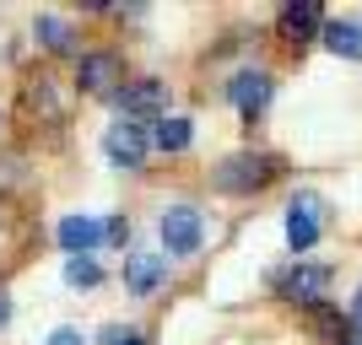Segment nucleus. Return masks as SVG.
Wrapping results in <instances>:
<instances>
[{
    "label": "nucleus",
    "instance_id": "1",
    "mask_svg": "<svg viewBox=\"0 0 362 345\" xmlns=\"http://www.w3.org/2000/svg\"><path fill=\"white\" fill-rule=\"evenodd\" d=\"M276 173H281V162H276L271 151H238V157H227V162L216 167V189H222V195H255Z\"/></svg>",
    "mask_w": 362,
    "mask_h": 345
},
{
    "label": "nucleus",
    "instance_id": "2",
    "mask_svg": "<svg viewBox=\"0 0 362 345\" xmlns=\"http://www.w3.org/2000/svg\"><path fill=\"white\" fill-rule=\"evenodd\" d=\"M157 232H163V254L168 259H184V254H195V248H200L206 222H200L195 205H168L163 216H157Z\"/></svg>",
    "mask_w": 362,
    "mask_h": 345
},
{
    "label": "nucleus",
    "instance_id": "3",
    "mask_svg": "<svg viewBox=\"0 0 362 345\" xmlns=\"http://www.w3.org/2000/svg\"><path fill=\"white\" fill-rule=\"evenodd\" d=\"M114 108H119V119H157L168 108V81H157V75L124 81V87L114 92Z\"/></svg>",
    "mask_w": 362,
    "mask_h": 345
},
{
    "label": "nucleus",
    "instance_id": "4",
    "mask_svg": "<svg viewBox=\"0 0 362 345\" xmlns=\"http://www.w3.org/2000/svg\"><path fill=\"white\" fill-rule=\"evenodd\" d=\"M319 226H325V200L303 189V195L287 205V243H292V254H308V248H314Z\"/></svg>",
    "mask_w": 362,
    "mask_h": 345
},
{
    "label": "nucleus",
    "instance_id": "5",
    "mask_svg": "<svg viewBox=\"0 0 362 345\" xmlns=\"http://www.w3.org/2000/svg\"><path fill=\"white\" fill-rule=\"evenodd\" d=\"M146 146H151V135L141 130L136 119L108 124V135H103V151H108V162H114V167H141V162H146Z\"/></svg>",
    "mask_w": 362,
    "mask_h": 345
},
{
    "label": "nucleus",
    "instance_id": "6",
    "mask_svg": "<svg viewBox=\"0 0 362 345\" xmlns=\"http://www.w3.org/2000/svg\"><path fill=\"white\" fill-rule=\"evenodd\" d=\"M325 291H330V265H292L281 275V297L303 302V308H319Z\"/></svg>",
    "mask_w": 362,
    "mask_h": 345
},
{
    "label": "nucleus",
    "instance_id": "7",
    "mask_svg": "<svg viewBox=\"0 0 362 345\" xmlns=\"http://www.w3.org/2000/svg\"><path fill=\"white\" fill-rule=\"evenodd\" d=\"M276 81L265 71H238L233 81H227V97H233V108H238L243 119H255V114H265V103H271Z\"/></svg>",
    "mask_w": 362,
    "mask_h": 345
},
{
    "label": "nucleus",
    "instance_id": "8",
    "mask_svg": "<svg viewBox=\"0 0 362 345\" xmlns=\"http://www.w3.org/2000/svg\"><path fill=\"white\" fill-rule=\"evenodd\" d=\"M76 87L81 92H114L124 87V65L119 54H81V65H76Z\"/></svg>",
    "mask_w": 362,
    "mask_h": 345
},
{
    "label": "nucleus",
    "instance_id": "9",
    "mask_svg": "<svg viewBox=\"0 0 362 345\" xmlns=\"http://www.w3.org/2000/svg\"><path fill=\"white\" fill-rule=\"evenodd\" d=\"M163 281H168V254H130L124 259V286H130V297H151Z\"/></svg>",
    "mask_w": 362,
    "mask_h": 345
},
{
    "label": "nucleus",
    "instance_id": "10",
    "mask_svg": "<svg viewBox=\"0 0 362 345\" xmlns=\"http://www.w3.org/2000/svg\"><path fill=\"white\" fill-rule=\"evenodd\" d=\"M98 243H103V222H92V216H65V222H60V248H65V259L92 254Z\"/></svg>",
    "mask_w": 362,
    "mask_h": 345
},
{
    "label": "nucleus",
    "instance_id": "11",
    "mask_svg": "<svg viewBox=\"0 0 362 345\" xmlns=\"http://www.w3.org/2000/svg\"><path fill=\"white\" fill-rule=\"evenodd\" d=\"M325 49L330 54H341V60H362V28L357 22H325Z\"/></svg>",
    "mask_w": 362,
    "mask_h": 345
},
{
    "label": "nucleus",
    "instance_id": "12",
    "mask_svg": "<svg viewBox=\"0 0 362 345\" xmlns=\"http://www.w3.org/2000/svg\"><path fill=\"white\" fill-rule=\"evenodd\" d=\"M33 38H38V44L44 49H54V54H71L76 49V32H71V22H65V16H38V22H33Z\"/></svg>",
    "mask_w": 362,
    "mask_h": 345
},
{
    "label": "nucleus",
    "instance_id": "13",
    "mask_svg": "<svg viewBox=\"0 0 362 345\" xmlns=\"http://www.w3.org/2000/svg\"><path fill=\"white\" fill-rule=\"evenodd\" d=\"M319 22H325V16H319V6H314V0L281 6V32H287V38H308V32H314Z\"/></svg>",
    "mask_w": 362,
    "mask_h": 345
},
{
    "label": "nucleus",
    "instance_id": "14",
    "mask_svg": "<svg viewBox=\"0 0 362 345\" xmlns=\"http://www.w3.org/2000/svg\"><path fill=\"white\" fill-rule=\"evenodd\" d=\"M189 140H195V124L189 119H157V130H151V146L157 151H189Z\"/></svg>",
    "mask_w": 362,
    "mask_h": 345
},
{
    "label": "nucleus",
    "instance_id": "15",
    "mask_svg": "<svg viewBox=\"0 0 362 345\" xmlns=\"http://www.w3.org/2000/svg\"><path fill=\"white\" fill-rule=\"evenodd\" d=\"M65 281L71 286H98L103 281V265H98L92 254H76V259H65Z\"/></svg>",
    "mask_w": 362,
    "mask_h": 345
},
{
    "label": "nucleus",
    "instance_id": "16",
    "mask_svg": "<svg viewBox=\"0 0 362 345\" xmlns=\"http://www.w3.org/2000/svg\"><path fill=\"white\" fill-rule=\"evenodd\" d=\"M308 324H314L319 334H335V340L346 334V324H341V313H335V308H325V302H319V308H308Z\"/></svg>",
    "mask_w": 362,
    "mask_h": 345
},
{
    "label": "nucleus",
    "instance_id": "17",
    "mask_svg": "<svg viewBox=\"0 0 362 345\" xmlns=\"http://www.w3.org/2000/svg\"><path fill=\"white\" fill-rule=\"evenodd\" d=\"M103 345H146V340H141L136 329H119V324H108V329H103Z\"/></svg>",
    "mask_w": 362,
    "mask_h": 345
},
{
    "label": "nucleus",
    "instance_id": "18",
    "mask_svg": "<svg viewBox=\"0 0 362 345\" xmlns=\"http://www.w3.org/2000/svg\"><path fill=\"white\" fill-rule=\"evenodd\" d=\"M49 345H87V340H81V329H71V324H60V329L49 334Z\"/></svg>",
    "mask_w": 362,
    "mask_h": 345
},
{
    "label": "nucleus",
    "instance_id": "19",
    "mask_svg": "<svg viewBox=\"0 0 362 345\" xmlns=\"http://www.w3.org/2000/svg\"><path fill=\"white\" fill-rule=\"evenodd\" d=\"M103 238L124 243V238H130V222H124V216H114V222H103Z\"/></svg>",
    "mask_w": 362,
    "mask_h": 345
},
{
    "label": "nucleus",
    "instance_id": "20",
    "mask_svg": "<svg viewBox=\"0 0 362 345\" xmlns=\"http://www.w3.org/2000/svg\"><path fill=\"white\" fill-rule=\"evenodd\" d=\"M6 324H11V297L0 291V329H6Z\"/></svg>",
    "mask_w": 362,
    "mask_h": 345
},
{
    "label": "nucleus",
    "instance_id": "21",
    "mask_svg": "<svg viewBox=\"0 0 362 345\" xmlns=\"http://www.w3.org/2000/svg\"><path fill=\"white\" fill-rule=\"evenodd\" d=\"M351 329H362V291H357V302H351Z\"/></svg>",
    "mask_w": 362,
    "mask_h": 345
},
{
    "label": "nucleus",
    "instance_id": "22",
    "mask_svg": "<svg viewBox=\"0 0 362 345\" xmlns=\"http://www.w3.org/2000/svg\"><path fill=\"white\" fill-rule=\"evenodd\" d=\"M341 345H362V340H341Z\"/></svg>",
    "mask_w": 362,
    "mask_h": 345
}]
</instances>
